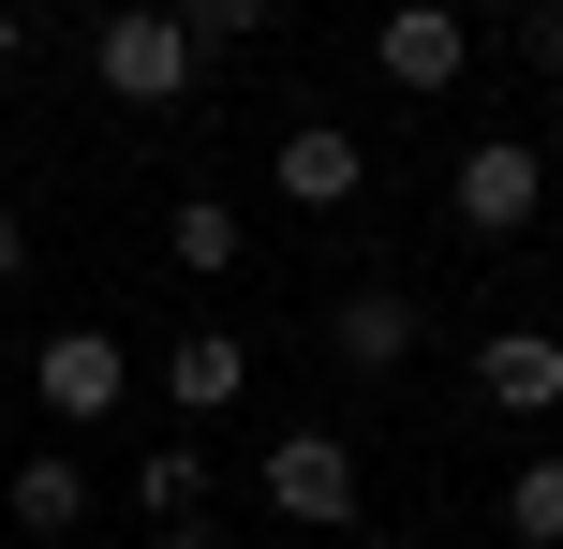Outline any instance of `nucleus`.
<instances>
[{"mask_svg":"<svg viewBox=\"0 0 563 549\" xmlns=\"http://www.w3.org/2000/svg\"><path fill=\"white\" fill-rule=\"evenodd\" d=\"M89 75H104L119 105H178L208 59H194V30H178V0H164V15H148V0H119V15L89 30Z\"/></svg>","mask_w":563,"mask_h":549,"instance_id":"1","label":"nucleus"},{"mask_svg":"<svg viewBox=\"0 0 563 549\" xmlns=\"http://www.w3.org/2000/svg\"><path fill=\"white\" fill-rule=\"evenodd\" d=\"M30 402H45L59 431H104V416L134 402V356H119L104 327H45V342H30Z\"/></svg>","mask_w":563,"mask_h":549,"instance_id":"2","label":"nucleus"},{"mask_svg":"<svg viewBox=\"0 0 563 549\" xmlns=\"http://www.w3.org/2000/svg\"><path fill=\"white\" fill-rule=\"evenodd\" d=\"M445 208H460V238H519V223L549 208V149H534V134H475L460 178H445Z\"/></svg>","mask_w":563,"mask_h":549,"instance_id":"3","label":"nucleus"},{"mask_svg":"<svg viewBox=\"0 0 563 549\" xmlns=\"http://www.w3.org/2000/svg\"><path fill=\"white\" fill-rule=\"evenodd\" d=\"M371 75H386V89H416V105H445V89L475 75V30H460L445 0H400V15L371 30Z\"/></svg>","mask_w":563,"mask_h":549,"instance_id":"4","label":"nucleus"},{"mask_svg":"<svg viewBox=\"0 0 563 549\" xmlns=\"http://www.w3.org/2000/svg\"><path fill=\"white\" fill-rule=\"evenodd\" d=\"M253 475H267V505H282V520H311V535H341V520H356V446H341V431H282Z\"/></svg>","mask_w":563,"mask_h":549,"instance_id":"5","label":"nucleus"},{"mask_svg":"<svg viewBox=\"0 0 563 549\" xmlns=\"http://www.w3.org/2000/svg\"><path fill=\"white\" fill-rule=\"evenodd\" d=\"M267 194H282V208H356V194H371V149L341 134V119H297V134L267 149Z\"/></svg>","mask_w":563,"mask_h":549,"instance_id":"6","label":"nucleus"},{"mask_svg":"<svg viewBox=\"0 0 563 549\" xmlns=\"http://www.w3.org/2000/svg\"><path fill=\"white\" fill-rule=\"evenodd\" d=\"M416 342H430L416 283H356V297H341V312H327V356H341V372H400V356H416Z\"/></svg>","mask_w":563,"mask_h":549,"instance_id":"7","label":"nucleus"},{"mask_svg":"<svg viewBox=\"0 0 563 549\" xmlns=\"http://www.w3.org/2000/svg\"><path fill=\"white\" fill-rule=\"evenodd\" d=\"M475 402L489 416H563V342L549 327H489L475 342Z\"/></svg>","mask_w":563,"mask_h":549,"instance_id":"8","label":"nucleus"},{"mask_svg":"<svg viewBox=\"0 0 563 549\" xmlns=\"http://www.w3.org/2000/svg\"><path fill=\"white\" fill-rule=\"evenodd\" d=\"M238 386H253V342H238V327H178L164 342V402L178 416H223Z\"/></svg>","mask_w":563,"mask_h":549,"instance_id":"9","label":"nucleus"},{"mask_svg":"<svg viewBox=\"0 0 563 549\" xmlns=\"http://www.w3.org/2000/svg\"><path fill=\"white\" fill-rule=\"evenodd\" d=\"M238 238H253V223H238L223 194H178V208H164V253L194 267V283H223V267H238Z\"/></svg>","mask_w":563,"mask_h":549,"instance_id":"10","label":"nucleus"},{"mask_svg":"<svg viewBox=\"0 0 563 549\" xmlns=\"http://www.w3.org/2000/svg\"><path fill=\"white\" fill-rule=\"evenodd\" d=\"M0 505H15L30 535H75V520H89V475H75V461H15V475H0Z\"/></svg>","mask_w":563,"mask_h":549,"instance_id":"11","label":"nucleus"},{"mask_svg":"<svg viewBox=\"0 0 563 549\" xmlns=\"http://www.w3.org/2000/svg\"><path fill=\"white\" fill-rule=\"evenodd\" d=\"M505 535H519V549H563V446L505 475Z\"/></svg>","mask_w":563,"mask_h":549,"instance_id":"12","label":"nucleus"},{"mask_svg":"<svg viewBox=\"0 0 563 549\" xmlns=\"http://www.w3.org/2000/svg\"><path fill=\"white\" fill-rule=\"evenodd\" d=\"M134 505H148V520H208V446H148Z\"/></svg>","mask_w":563,"mask_h":549,"instance_id":"13","label":"nucleus"},{"mask_svg":"<svg viewBox=\"0 0 563 549\" xmlns=\"http://www.w3.org/2000/svg\"><path fill=\"white\" fill-rule=\"evenodd\" d=\"M267 15H282V0H178V30H194V59H208V45H253Z\"/></svg>","mask_w":563,"mask_h":549,"instance_id":"14","label":"nucleus"},{"mask_svg":"<svg viewBox=\"0 0 563 549\" xmlns=\"http://www.w3.org/2000/svg\"><path fill=\"white\" fill-rule=\"evenodd\" d=\"M519 59H534V75L563 89V0H534V15H519Z\"/></svg>","mask_w":563,"mask_h":549,"instance_id":"15","label":"nucleus"},{"mask_svg":"<svg viewBox=\"0 0 563 549\" xmlns=\"http://www.w3.org/2000/svg\"><path fill=\"white\" fill-rule=\"evenodd\" d=\"M148 549H238L223 520H148Z\"/></svg>","mask_w":563,"mask_h":549,"instance_id":"16","label":"nucleus"},{"mask_svg":"<svg viewBox=\"0 0 563 549\" xmlns=\"http://www.w3.org/2000/svg\"><path fill=\"white\" fill-rule=\"evenodd\" d=\"M0 283H30V223H15V208H0Z\"/></svg>","mask_w":563,"mask_h":549,"instance_id":"17","label":"nucleus"},{"mask_svg":"<svg viewBox=\"0 0 563 549\" xmlns=\"http://www.w3.org/2000/svg\"><path fill=\"white\" fill-rule=\"evenodd\" d=\"M15 45H30V30H15V0H0V75H15Z\"/></svg>","mask_w":563,"mask_h":549,"instance_id":"18","label":"nucleus"},{"mask_svg":"<svg viewBox=\"0 0 563 549\" xmlns=\"http://www.w3.org/2000/svg\"><path fill=\"white\" fill-rule=\"evenodd\" d=\"M386 549H445V535H386Z\"/></svg>","mask_w":563,"mask_h":549,"instance_id":"19","label":"nucleus"},{"mask_svg":"<svg viewBox=\"0 0 563 549\" xmlns=\"http://www.w3.org/2000/svg\"><path fill=\"white\" fill-rule=\"evenodd\" d=\"M489 15H534V0H489Z\"/></svg>","mask_w":563,"mask_h":549,"instance_id":"20","label":"nucleus"}]
</instances>
